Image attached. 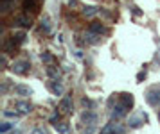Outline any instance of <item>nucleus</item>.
<instances>
[{
	"label": "nucleus",
	"mask_w": 160,
	"mask_h": 134,
	"mask_svg": "<svg viewBox=\"0 0 160 134\" xmlns=\"http://www.w3.org/2000/svg\"><path fill=\"white\" fill-rule=\"evenodd\" d=\"M146 100H148V104H149V106L160 107V88H157V86L149 88L148 93H146Z\"/></svg>",
	"instance_id": "nucleus-1"
},
{
	"label": "nucleus",
	"mask_w": 160,
	"mask_h": 134,
	"mask_svg": "<svg viewBox=\"0 0 160 134\" xmlns=\"http://www.w3.org/2000/svg\"><path fill=\"white\" fill-rule=\"evenodd\" d=\"M11 70L15 72L16 75H25L27 72L31 70V63L27 59H22V61H15L13 66H11Z\"/></svg>",
	"instance_id": "nucleus-2"
},
{
	"label": "nucleus",
	"mask_w": 160,
	"mask_h": 134,
	"mask_svg": "<svg viewBox=\"0 0 160 134\" xmlns=\"http://www.w3.org/2000/svg\"><path fill=\"white\" fill-rule=\"evenodd\" d=\"M128 111H130V107L126 106L122 100H119V102L115 104V107L112 109V118H115V120H117V118H122Z\"/></svg>",
	"instance_id": "nucleus-3"
},
{
	"label": "nucleus",
	"mask_w": 160,
	"mask_h": 134,
	"mask_svg": "<svg viewBox=\"0 0 160 134\" xmlns=\"http://www.w3.org/2000/svg\"><path fill=\"white\" fill-rule=\"evenodd\" d=\"M13 23H15V25H18V27H25V29H29L31 25H32V18H31V16H29L27 13H22V14H18V16H15Z\"/></svg>",
	"instance_id": "nucleus-4"
},
{
	"label": "nucleus",
	"mask_w": 160,
	"mask_h": 134,
	"mask_svg": "<svg viewBox=\"0 0 160 134\" xmlns=\"http://www.w3.org/2000/svg\"><path fill=\"white\" fill-rule=\"evenodd\" d=\"M148 120V116H146L144 113H138V114H135V116H130V127H133V129H138L144 122Z\"/></svg>",
	"instance_id": "nucleus-5"
},
{
	"label": "nucleus",
	"mask_w": 160,
	"mask_h": 134,
	"mask_svg": "<svg viewBox=\"0 0 160 134\" xmlns=\"http://www.w3.org/2000/svg\"><path fill=\"white\" fill-rule=\"evenodd\" d=\"M88 32H94V34H108L110 30L102 23H99V21H94V23H90V27H88Z\"/></svg>",
	"instance_id": "nucleus-6"
},
{
	"label": "nucleus",
	"mask_w": 160,
	"mask_h": 134,
	"mask_svg": "<svg viewBox=\"0 0 160 134\" xmlns=\"http://www.w3.org/2000/svg\"><path fill=\"white\" fill-rule=\"evenodd\" d=\"M49 88H51V91L54 93V95H61V93L65 91L63 84H61V82H58V79H52L51 82H49Z\"/></svg>",
	"instance_id": "nucleus-7"
},
{
	"label": "nucleus",
	"mask_w": 160,
	"mask_h": 134,
	"mask_svg": "<svg viewBox=\"0 0 160 134\" xmlns=\"http://www.w3.org/2000/svg\"><path fill=\"white\" fill-rule=\"evenodd\" d=\"M23 9H25V11L38 13V9H40V0H23Z\"/></svg>",
	"instance_id": "nucleus-8"
},
{
	"label": "nucleus",
	"mask_w": 160,
	"mask_h": 134,
	"mask_svg": "<svg viewBox=\"0 0 160 134\" xmlns=\"http://www.w3.org/2000/svg\"><path fill=\"white\" fill-rule=\"evenodd\" d=\"M59 109H61V113H70L72 111V99L70 97H65V99L59 102Z\"/></svg>",
	"instance_id": "nucleus-9"
},
{
	"label": "nucleus",
	"mask_w": 160,
	"mask_h": 134,
	"mask_svg": "<svg viewBox=\"0 0 160 134\" xmlns=\"http://www.w3.org/2000/svg\"><path fill=\"white\" fill-rule=\"evenodd\" d=\"M15 93H16V95H20V97H27V95H31V93H32V90H31L29 86L16 84L15 86Z\"/></svg>",
	"instance_id": "nucleus-10"
},
{
	"label": "nucleus",
	"mask_w": 160,
	"mask_h": 134,
	"mask_svg": "<svg viewBox=\"0 0 160 134\" xmlns=\"http://www.w3.org/2000/svg\"><path fill=\"white\" fill-rule=\"evenodd\" d=\"M15 107L18 109V113H22V114L29 113L31 109H32V106H31L29 102H16V104H15Z\"/></svg>",
	"instance_id": "nucleus-11"
},
{
	"label": "nucleus",
	"mask_w": 160,
	"mask_h": 134,
	"mask_svg": "<svg viewBox=\"0 0 160 134\" xmlns=\"http://www.w3.org/2000/svg\"><path fill=\"white\" fill-rule=\"evenodd\" d=\"M11 39H13V43L15 45H22V43H25V39H27V36H25V32H15V34L11 36Z\"/></svg>",
	"instance_id": "nucleus-12"
},
{
	"label": "nucleus",
	"mask_w": 160,
	"mask_h": 134,
	"mask_svg": "<svg viewBox=\"0 0 160 134\" xmlns=\"http://www.w3.org/2000/svg\"><path fill=\"white\" fill-rule=\"evenodd\" d=\"M83 122L88 123V125H95V122H97V114L95 113H83Z\"/></svg>",
	"instance_id": "nucleus-13"
},
{
	"label": "nucleus",
	"mask_w": 160,
	"mask_h": 134,
	"mask_svg": "<svg viewBox=\"0 0 160 134\" xmlns=\"http://www.w3.org/2000/svg\"><path fill=\"white\" fill-rule=\"evenodd\" d=\"M47 75H49L51 79H59V70L56 68V66L49 64V66H47Z\"/></svg>",
	"instance_id": "nucleus-14"
},
{
	"label": "nucleus",
	"mask_w": 160,
	"mask_h": 134,
	"mask_svg": "<svg viewBox=\"0 0 160 134\" xmlns=\"http://www.w3.org/2000/svg\"><path fill=\"white\" fill-rule=\"evenodd\" d=\"M97 13H99V9L94 7V6H88V7L83 9V14H85V16H94V14H97Z\"/></svg>",
	"instance_id": "nucleus-15"
},
{
	"label": "nucleus",
	"mask_w": 160,
	"mask_h": 134,
	"mask_svg": "<svg viewBox=\"0 0 160 134\" xmlns=\"http://www.w3.org/2000/svg\"><path fill=\"white\" fill-rule=\"evenodd\" d=\"M42 61H43V63H47V64H52L56 59H54V56H52L51 52H43V54H42Z\"/></svg>",
	"instance_id": "nucleus-16"
},
{
	"label": "nucleus",
	"mask_w": 160,
	"mask_h": 134,
	"mask_svg": "<svg viewBox=\"0 0 160 134\" xmlns=\"http://www.w3.org/2000/svg\"><path fill=\"white\" fill-rule=\"evenodd\" d=\"M54 127H56V131L61 134H68V125L67 123H54Z\"/></svg>",
	"instance_id": "nucleus-17"
},
{
	"label": "nucleus",
	"mask_w": 160,
	"mask_h": 134,
	"mask_svg": "<svg viewBox=\"0 0 160 134\" xmlns=\"http://www.w3.org/2000/svg\"><path fill=\"white\" fill-rule=\"evenodd\" d=\"M13 127H15V123H11V122H4V123H2V127H0V132L6 134L8 131H11Z\"/></svg>",
	"instance_id": "nucleus-18"
},
{
	"label": "nucleus",
	"mask_w": 160,
	"mask_h": 134,
	"mask_svg": "<svg viewBox=\"0 0 160 134\" xmlns=\"http://www.w3.org/2000/svg\"><path fill=\"white\" fill-rule=\"evenodd\" d=\"M113 127H115V123H112V122H110V123H106V125L101 129V132H99V134H110L112 131H113Z\"/></svg>",
	"instance_id": "nucleus-19"
},
{
	"label": "nucleus",
	"mask_w": 160,
	"mask_h": 134,
	"mask_svg": "<svg viewBox=\"0 0 160 134\" xmlns=\"http://www.w3.org/2000/svg\"><path fill=\"white\" fill-rule=\"evenodd\" d=\"M42 30L51 32V23H49V18H43V20H42Z\"/></svg>",
	"instance_id": "nucleus-20"
},
{
	"label": "nucleus",
	"mask_w": 160,
	"mask_h": 134,
	"mask_svg": "<svg viewBox=\"0 0 160 134\" xmlns=\"http://www.w3.org/2000/svg\"><path fill=\"white\" fill-rule=\"evenodd\" d=\"M124 132H126V131H124V127H122V125H119V123H115V127H113V131H112L110 134H124Z\"/></svg>",
	"instance_id": "nucleus-21"
},
{
	"label": "nucleus",
	"mask_w": 160,
	"mask_h": 134,
	"mask_svg": "<svg viewBox=\"0 0 160 134\" xmlns=\"http://www.w3.org/2000/svg\"><path fill=\"white\" fill-rule=\"evenodd\" d=\"M22 113H18V111H4V116H8V118H18Z\"/></svg>",
	"instance_id": "nucleus-22"
},
{
	"label": "nucleus",
	"mask_w": 160,
	"mask_h": 134,
	"mask_svg": "<svg viewBox=\"0 0 160 134\" xmlns=\"http://www.w3.org/2000/svg\"><path fill=\"white\" fill-rule=\"evenodd\" d=\"M131 13L135 14V16H142V11H140V9H138L137 6H133V7H131Z\"/></svg>",
	"instance_id": "nucleus-23"
},
{
	"label": "nucleus",
	"mask_w": 160,
	"mask_h": 134,
	"mask_svg": "<svg viewBox=\"0 0 160 134\" xmlns=\"http://www.w3.org/2000/svg\"><path fill=\"white\" fill-rule=\"evenodd\" d=\"M32 134H47V131H43V129H34V131H32Z\"/></svg>",
	"instance_id": "nucleus-24"
},
{
	"label": "nucleus",
	"mask_w": 160,
	"mask_h": 134,
	"mask_svg": "<svg viewBox=\"0 0 160 134\" xmlns=\"http://www.w3.org/2000/svg\"><path fill=\"white\" fill-rule=\"evenodd\" d=\"M144 77H146V72H140V73H138V77H137V79H138V82H140V81H142Z\"/></svg>",
	"instance_id": "nucleus-25"
},
{
	"label": "nucleus",
	"mask_w": 160,
	"mask_h": 134,
	"mask_svg": "<svg viewBox=\"0 0 160 134\" xmlns=\"http://www.w3.org/2000/svg\"><path fill=\"white\" fill-rule=\"evenodd\" d=\"M11 134H20V131H13V132H11Z\"/></svg>",
	"instance_id": "nucleus-26"
},
{
	"label": "nucleus",
	"mask_w": 160,
	"mask_h": 134,
	"mask_svg": "<svg viewBox=\"0 0 160 134\" xmlns=\"http://www.w3.org/2000/svg\"><path fill=\"white\" fill-rule=\"evenodd\" d=\"M158 120H160V111H158Z\"/></svg>",
	"instance_id": "nucleus-27"
}]
</instances>
